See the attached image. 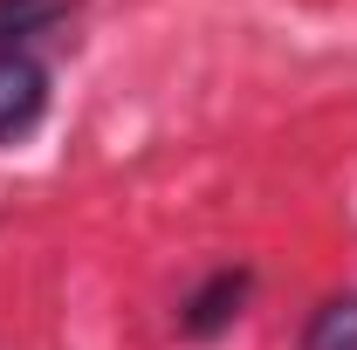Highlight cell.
<instances>
[{"instance_id":"1","label":"cell","mask_w":357,"mask_h":350,"mask_svg":"<svg viewBox=\"0 0 357 350\" xmlns=\"http://www.w3.org/2000/svg\"><path fill=\"white\" fill-rule=\"evenodd\" d=\"M255 296V268H213L185 303H178V337H192V344H213L220 330L241 323V309Z\"/></svg>"},{"instance_id":"2","label":"cell","mask_w":357,"mask_h":350,"mask_svg":"<svg viewBox=\"0 0 357 350\" xmlns=\"http://www.w3.org/2000/svg\"><path fill=\"white\" fill-rule=\"evenodd\" d=\"M48 117V69L28 48H0V144H21Z\"/></svg>"},{"instance_id":"3","label":"cell","mask_w":357,"mask_h":350,"mask_svg":"<svg viewBox=\"0 0 357 350\" xmlns=\"http://www.w3.org/2000/svg\"><path fill=\"white\" fill-rule=\"evenodd\" d=\"M76 7L83 0H0V48H28L42 35H55Z\"/></svg>"},{"instance_id":"4","label":"cell","mask_w":357,"mask_h":350,"mask_svg":"<svg viewBox=\"0 0 357 350\" xmlns=\"http://www.w3.org/2000/svg\"><path fill=\"white\" fill-rule=\"evenodd\" d=\"M303 350H357V296H330L303 323Z\"/></svg>"}]
</instances>
